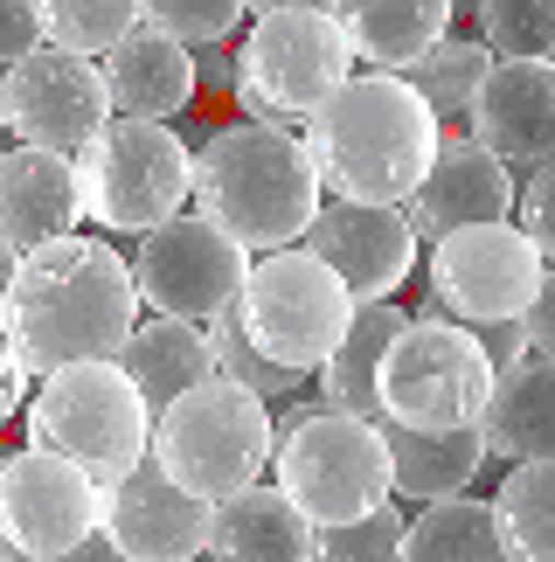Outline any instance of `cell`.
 <instances>
[{
    "label": "cell",
    "mask_w": 555,
    "mask_h": 562,
    "mask_svg": "<svg viewBox=\"0 0 555 562\" xmlns=\"http://www.w3.org/2000/svg\"><path fill=\"white\" fill-rule=\"evenodd\" d=\"M403 562H514V549L494 501L458 493V501H431L403 528Z\"/></svg>",
    "instance_id": "27"
},
{
    "label": "cell",
    "mask_w": 555,
    "mask_h": 562,
    "mask_svg": "<svg viewBox=\"0 0 555 562\" xmlns=\"http://www.w3.org/2000/svg\"><path fill=\"white\" fill-rule=\"evenodd\" d=\"M14 278H21V250L0 236V327H8V299H14Z\"/></svg>",
    "instance_id": "41"
},
{
    "label": "cell",
    "mask_w": 555,
    "mask_h": 562,
    "mask_svg": "<svg viewBox=\"0 0 555 562\" xmlns=\"http://www.w3.org/2000/svg\"><path fill=\"white\" fill-rule=\"evenodd\" d=\"M521 334H528V355L555 361V265L542 271L535 299H528V313H521Z\"/></svg>",
    "instance_id": "37"
},
{
    "label": "cell",
    "mask_w": 555,
    "mask_h": 562,
    "mask_svg": "<svg viewBox=\"0 0 555 562\" xmlns=\"http://www.w3.org/2000/svg\"><path fill=\"white\" fill-rule=\"evenodd\" d=\"M56 562H118V549L104 542V535H91L83 549H70V555H56Z\"/></svg>",
    "instance_id": "43"
},
{
    "label": "cell",
    "mask_w": 555,
    "mask_h": 562,
    "mask_svg": "<svg viewBox=\"0 0 555 562\" xmlns=\"http://www.w3.org/2000/svg\"><path fill=\"white\" fill-rule=\"evenodd\" d=\"M479 42L494 63H548L555 56V0H473Z\"/></svg>",
    "instance_id": "31"
},
{
    "label": "cell",
    "mask_w": 555,
    "mask_h": 562,
    "mask_svg": "<svg viewBox=\"0 0 555 562\" xmlns=\"http://www.w3.org/2000/svg\"><path fill=\"white\" fill-rule=\"evenodd\" d=\"M494 514L507 528L514 562H555V459L514 465L494 493Z\"/></svg>",
    "instance_id": "28"
},
{
    "label": "cell",
    "mask_w": 555,
    "mask_h": 562,
    "mask_svg": "<svg viewBox=\"0 0 555 562\" xmlns=\"http://www.w3.org/2000/svg\"><path fill=\"white\" fill-rule=\"evenodd\" d=\"M410 327V313L396 306V299H375V306H354V327L348 340L319 361V409H340V417H361V424H382V396H375V375H382V355H389V340Z\"/></svg>",
    "instance_id": "24"
},
{
    "label": "cell",
    "mask_w": 555,
    "mask_h": 562,
    "mask_svg": "<svg viewBox=\"0 0 555 562\" xmlns=\"http://www.w3.org/2000/svg\"><path fill=\"white\" fill-rule=\"evenodd\" d=\"M35 49H49V35H42V0H0V77H8L14 63H29Z\"/></svg>",
    "instance_id": "36"
},
{
    "label": "cell",
    "mask_w": 555,
    "mask_h": 562,
    "mask_svg": "<svg viewBox=\"0 0 555 562\" xmlns=\"http://www.w3.org/2000/svg\"><path fill=\"white\" fill-rule=\"evenodd\" d=\"M306 154L319 167V188L333 202H369V209H403L431 175L444 119L410 91V77L369 70L348 77L340 91L306 119Z\"/></svg>",
    "instance_id": "2"
},
{
    "label": "cell",
    "mask_w": 555,
    "mask_h": 562,
    "mask_svg": "<svg viewBox=\"0 0 555 562\" xmlns=\"http://www.w3.org/2000/svg\"><path fill=\"white\" fill-rule=\"evenodd\" d=\"M479 334V355H486V369L507 375L514 361H528V334H521V319H494V327H473Z\"/></svg>",
    "instance_id": "38"
},
{
    "label": "cell",
    "mask_w": 555,
    "mask_h": 562,
    "mask_svg": "<svg viewBox=\"0 0 555 562\" xmlns=\"http://www.w3.org/2000/svg\"><path fill=\"white\" fill-rule=\"evenodd\" d=\"M486 70H494V56H486V42H465V35H444L431 56H417L410 70V91L431 104L438 119H465L473 112V98H479V83Z\"/></svg>",
    "instance_id": "30"
},
{
    "label": "cell",
    "mask_w": 555,
    "mask_h": 562,
    "mask_svg": "<svg viewBox=\"0 0 555 562\" xmlns=\"http://www.w3.org/2000/svg\"><path fill=\"white\" fill-rule=\"evenodd\" d=\"M479 445H486V459H507V465L555 459V361L528 355L507 375H494V396H486V417H479Z\"/></svg>",
    "instance_id": "22"
},
{
    "label": "cell",
    "mask_w": 555,
    "mask_h": 562,
    "mask_svg": "<svg viewBox=\"0 0 555 562\" xmlns=\"http://www.w3.org/2000/svg\"><path fill=\"white\" fill-rule=\"evenodd\" d=\"M0 133H8V77H0Z\"/></svg>",
    "instance_id": "45"
},
{
    "label": "cell",
    "mask_w": 555,
    "mask_h": 562,
    "mask_svg": "<svg viewBox=\"0 0 555 562\" xmlns=\"http://www.w3.org/2000/svg\"><path fill=\"white\" fill-rule=\"evenodd\" d=\"M195 70H202V83H216V91H237V56L202 49V56H195Z\"/></svg>",
    "instance_id": "40"
},
{
    "label": "cell",
    "mask_w": 555,
    "mask_h": 562,
    "mask_svg": "<svg viewBox=\"0 0 555 562\" xmlns=\"http://www.w3.org/2000/svg\"><path fill=\"white\" fill-rule=\"evenodd\" d=\"M354 77V49L333 14H258L237 49V98L243 125H292L313 119L340 83Z\"/></svg>",
    "instance_id": "9"
},
{
    "label": "cell",
    "mask_w": 555,
    "mask_h": 562,
    "mask_svg": "<svg viewBox=\"0 0 555 562\" xmlns=\"http://www.w3.org/2000/svg\"><path fill=\"white\" fill-rule=\"evenodd\" d=\"M21 403H29V369H21V361H14L8 334H0V424H8Z\"/></svg>",
    "instance_id": "39"
},
{
    "label": "cell",
    "mask_w": 555,
    "mask_h": 562,
    "mask_svg": "<svg viewBox=\"0 0 555 562\" xmlns=\"http://www.w3.org/2000/svg\"><path fill=\"white\" fill-rule=\"evenodd\" d=\"M118 369L133 375V389L146 396V409H160L202 389L216 375V348H208V327H188V319H139L133 340L118 348Z\"/></svg>",
    "instance_id": "25"
},
{
    "label": "cell",
    "mask_w": 555,
    "mask_h": 562,
    "mask_svg": "<svg viewBox=\"0 0 555 562\" xmlns=\"http://www.w3.org/2000/svg\"><path fill=\"white\" fill-rule=\"evenodd\" d=\"M29 445L70 459L77 472H91L98 493H112L154 459V409L118 361L56 369L29 396Z\"/></svg>",
    "instance_id": "4"
},
{
    "label": "cell",
    "mask_w": 555,
    "mask_h": 562,
    "mask_svg": "<svg viewBox=\"0 0 555 562\" xmlns=\"http://www.w3.org/2000/svg\"><path fill=\"white\" fill-rule=\"evenodd\" d=\"M208 348H216V375H223V382H237V389H250V396H264V403H278V396H298V389H306V375L278 369V361L258 348V340L243 334L237 306L208 319Z\"/></svg>",
    "instance_id": "32"
},
{
    "label": "cell",
    "mask_w": 555,
    "mask_h": 562,
    "mask_svg": "<svg viewBox=\"0 0 555 562\" xmlns=\"http://www.w3.org/2000/svg\"><path fill=\"white\" fill-rule=\"evenodd\" d=\"M139 327V285L133 257H118L104 236H63L21 257L14 299H8V348L29 375L118 361V348Z\"/></svg>",
    "instance_id": "1"
},
{
    "label": "cell",
    "mask_w": 555,
    "mask_h": 562,
    "mask_svg": "<svg viewBox=\"0 0 555 562\" xmlns=\"http://www.w3.org/2000/svg\"><path fill=\"white\" fill-rule=\"evenodd\" d=\"M403 507L382 501L375 514H361L348 528H319L313 542V562H403Z\"/></svg>",
    "instance_id": "34"
},
{
    "label": "cell",
    "mask_w": 555,
    "mask_h": 562,
    "mask_svg": "<svg viewBox=\"0 0 555 562\" xmlns=\"http://www.w3.org/2000/svg\"><path fill=\"white\" fill-rule=\"evenodd\" d=\"M319 265H327L340 285L354 292V306H375V299H396V285L417 271V229L403 209H369V202H327L313 215L306 244Z\"/></svg>",
    "instance_id": "15"
},
{
    "label": "cell",
    "mask_w": 555,
    "mask_h": 562,
    "mask_svg": "<svg viewBox=\"0 0 555 562\" xmlns=\"http://www.w3.org/2000/svg\"><path fill=\"white\" fill-rule=\"evenodd\" d=\"M465 125V139L507 167L555 160V63H494Z\"/></svg>",
    "instance_id": "18"
},
{
    "label": "cell",
    "mask_w": 555,
    "mask_h": 562,
    "mask_svg": "<svg viewBox=\"0 0 555 562\" xmlns=\"http://www.w3.org/2000/svg\"><path fill=\"white\" fill-rule=\"evenodd\" d=\"M313 542L319 528L264 480L229 493L208 521V562H313Z\"/></svg>",
    "instance_id": "21"
},
{
    "label": "cell",
    "mask_w": 555,
    "mask_h": 562,
    "mask_svg": "<svg viewBox=\"0 0 555 562\" xmlns=\"http://www.w3.org/2000/svg\"><path fill=\"white\" fill-rule=\"evenodd\" d=\"M271 451H278L271 403L237 389V382H223V375H208L202 389L174 396L154 417V465L208 507H223L229 493L258 486Z\"/></svg>",
    "instance_id": "5"
},
{
    "label": "cell",
    "mask_w": 555,
    "mask_h": 562,
    "mask_svg": "<svg viewBox=\"0 0 555 562\" xmlns=\"http://www.w3.org/2000/svg\"><path fill=\"white\" fill-rule=\"evenodd\" d=\"M146 29H167L181 49H223L243 29L250 0H139Z\"/></svg>",
    "instance_id": "33"
},
{
    "label": "cell",
    "mask_w": 555,
    "mask_h": 562,
    "mask_svg": "<svg viewBox=\"0 0 555 562\" xmlns=\"http://www.w3.org/2000/svg\"><path fill=\"white\" fill-rule=\"evenodd\" d=\"M271 465H278V493L306 514L313 528H348L361 514H375L389 501V445L382 424L340 417V409H292L271 424Z\"/></svg>",
    "instance_id": "6"
},
{
    "label": "cell",
    "mask_w": 555,
    "mask_h": 562,
    "mask_svg": "<svg viewBox=\"0 0 555 562\" xmlns=\"http://www.w3.org/2000/svg\"><path fill=\"white\" fill-rule=\"evenodd\" d=\"M542 271H548L542 250L514 223H473V229H452L431 244V299L458 327L521 319L542 285Z\"/></svg>",
    "instance_id": "12"
},
{
    "label": "cell",
    "mask_w": 555,
    "mask_h": 562,
    "mask_svg": "<svg viewBox=\"0 0 555 562\" xmlns=\"http://www.w3.org/2000/svg\"><path fill=\"white\" fill-rule=\"evenodd\" d=\"M98 70H104V91H112V112L118 119L167 125V119H181L188 104H195V91H202L195 49H181L167 29H146V21L98 63Z\"/></svg>",
    "instance_id": "20"
},
{
    "label": "cell",
    "mask_w": 555,
    "mask_h": 562,
    "mask_svg": "<svg viewBox=\"0 0 555 562\" xmlns=\"http://www.w3.org/2000/svg\"><path fill=\"white\" fill-rule=\"evenodd\" d=\"M375 396H382V424L479 430L486 396H494V369H486L473 327H458V319H444V313H423L389 340Z\"/></svg>",
    "instance_id": "8"
},
{
    "label": "cell",
    "mask_w": 555,
    "mask_h": 562,
    "mask_svg": "<svg viewBox=\"0 0 555 562\" xmlns=\"http://www.w3.org/2000/svg\"><path fill=\"white\" fill-rule=\"evenodd\" d=\"M452 8L458 0H340L333 21L348 35L354 63H375V70L403 77L417 56H431L452 35Z\"/></svg>",
    "instance_id": "23"
},
{
    "label": "cell",
    "mask_w": 555,
    "mask_h": 562,
    "mask_svg": "<svg viewBox=\"0 0 555 562\" xmlns=\"http://www.w3.org/2000/svg\"><path fill=\"white\" fill-rule=\"evenodd\" d=\"M548 63H555V56H548Z\"/></svg>",
    "instance_id": "46"
},
{
    "label": "cell",
    "mask_w": 555,
    "mask_h": 562,
    "mask_svg": "<svg viewBox=\"0 0 555 562\" xmlns=\"http://www.w3.org/2000/svg\"><path fill=\"white\" fill-rule=\"evenodd\" d=\"M77 188H83V215L98 229L146 236V229H167L181 215V202L195 194V154H188L174 125L112 119L77 154Z\"/></svg>",
    "instance_id": "7"
},
{
    "label": "cell",
    "mask_w": 555,
    "mask_h": 562,
    "mask_svg": "<svg viewBox=\"0 0 555 562\" xmlns=\"http://www.w3.org/2000/svg\"><path fill=\"white\" fill-rule=\"evenodd\" d=\"M243 278H250V250L202 215H174L167 229H146L133 250V285L154 319L208 327L216 313L237 306Z\"/></svg>",
    "instance_id": "11"
},
{
    "label": "cell",
    "mask_w": 555,
    "mask_h": 562,
    "mask_svg": "<svg viewBox=\"0 0 555 562\" xmlns=\"http://www.w3.org/2000/svg\"><path fill=\"white\" fill-rule=\"evenodd\" d=\"M292 8H306V14H333L340 0H250V14H292Z\"/></svg>",
    "instance_id": "42"
},
{
    "label": "cell",
    "mask_w": 555,
    "mask_h": 562,
    "mask_svg": "<svg viewBox=\"0 0 555 562\" xmlns=\"http://www.w3.org/2000/svg\"><path fill=\"white\" fill-rule=\"evenodd\" d=\"M0 562H29V555H21V549L8 542V535H0Z\"/></svg>",
    "instance_id": "44"
},
{
    "label": "cell",
    "mask_w": 555,
    "mask_h": 562,
    "mask_svg": "<svg viewBox=\"0 0 555 562\" xmlns=\"http://www.w3.org/2000/svg\"><path fill=\"white\" fill-rule=\"evenodd\" d=\"M195 209L250 257H271L306 244L327 188L292 125H223L195 154Z\"/></svg>",
    "instance_id": "3"
},
{
    "label": "cell",
    "mask_w": 555,
    "mask_h": 562,
    "mask_svg": "<svg viewBox=\"0 0 555 562\" xmlns=\"http://www.w3.org/2000/svg\"><path fill=\"white\" fill-rule=\"evenodd\" d=\"M104 125H112V91H104L98 63L63 56V49H35L29 63L8 70V133L21 146L77 160Z\"/></svg>",
    "instance_id": "14"
},
{
    "label": "cell",
    "mask_w": 555,
    "mask_h": 562,
    "mask_svg": "<svg viewBox=\"0 0 555 562\" xmlns=\"http://www.w3.org/2000/svg\"><path fill=\"white\" fill-rule=\"evenodd\" d=\"M98 514H104V493L70 459L35 451V445L0 459V535L29 562H56L83 549L98 535Z\"/></svg>",
    "instance_id": "13"
},
{
    "label": "cell",
    "mask_w": 555,
    "mask_h": 562,
    "mask_svg": "<svg viewBox=\"0 0 555 562\" xmlns=\"http://www.w3.org/2000/svg\"><path fill=\"white\" fill-rule=\"evenodd\" d=\"M514 202H521L514 167L494 160L473 139H444L423 188L403 202V215H410L417 244H438V236L473 229V223H514Z\"/></svg>",
    "instance_id": "17"
},
{
    "label": "cell",
    "mask_w": 555,
    "mask_h": 562,
    "mask_svg": "<svg viewBox=\"0 0 555 562\" xmlns=\"http://www.w3.org/2000/svg\"><path fill=\"white\" fill-rule=\"evenodd\" d=\"M83 223L77 160L42 154V146H8L0 154V236L29 257L42 244H63Z\"/></svg>",
    "instance_id": "19"
},
{
    "label": "cell",
    "mask_w": 555,
    "mask_h": 562,
    "mask_svg": "<svg viewBox=\"0 0 555 562\" xmlns=\"http://www.w3.org/2000/svg\"><path fill=\"white\" fill-rule=\"evenodd\" d=\"M514 229L542 250V265H555V160H542L535 175L521 181V202H514Z\"/></svg>",
    "instance_id": "35"
},
{
    "label": "cell",
    "mask_w": 555,
    "mask_h": 562,
    "mask_svg": "<svg viewBox=\"0 0 555 562\" xmlns=\"http://www.w3.org/2000/svg\"><path fill=\"white\" fill-rule=\"evenodd\" d=\"M382 445H389V493L403 501H458L473 486V472L486 465L479 430H403L382 424Z\"/></svg>",
    "instance_id": "26"
},
{
    "label": "cell",
    "mask_w": 555,
    "mask_h": 562,
    "mask_svg": "<svg viewBox=\"0 0 555 562\" xmlns=\"http://www.w3.org/2000/svg\"><path fill=\"white\" fill-rule=\"evenodd\" d=\"M237 319L278 369L319 375V361L354 327V292L313 250H271V257H250V278L237 292Z\"/></svg>",
    "instance_id": "10"
},
{
    "label": "cell",
    "mask_w": 555,
    "mask_h": 562,
    "mask_svg": "<svg viewBox=\"0 0 555 562\" xmlns=\"http://www.w3.org/2000/svg\"><path fill=\"white\" fill-rule=\"evenodd\" d=\"M208 521H216V507L181 493L146 459L133 480H118L104 493L98 535L118 549V562H195V555H208Z\"/></svg>",
    "instance_id": "16"
},
{
    "label": "cell",
    "mask_w": 555,
    "mask_h": 562,
    "mask_svg": "<svg viewBox=\"0 0 555 562\" xmlns=\"http://www.w3.org/2000/svg\"><path fill=\"white\" fill-rule=\"evenodd\" d=\"M139 0H42V35H49V49L63 56H112L125 35L139 29Z\"/></svg>",
    "instance_id": "29"
}]
</instances>
